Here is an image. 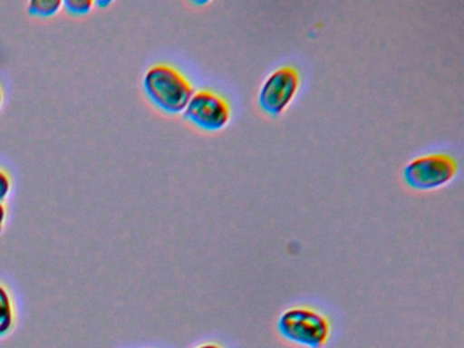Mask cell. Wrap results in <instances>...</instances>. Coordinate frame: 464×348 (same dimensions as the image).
Wrapping results in <instances>:
<instances>
[{
	"instance_id": "cell-9",
	"label": "cell",
	"mask_w": 464,
	"mask_h": 348,
	"mask_svg": "<svg viewBox=\"0 0 464 348\" xmlns=\"http://www.w3.org/2000/svg\"><path fill=\"white\" fill-rule=\"evenodd\" d=\"M10 188H12V181L6 171L0 170V203H4L5 198L9 195Z\"/></svg>"
},
{
	"instance_id": "cell-10",
	"label": "cell",
	"mask_w": 464,
	"mask_h": 348,
	"mask_svg": "<svg viewBox=\"0 0 464 348\" xmlns=\"http://www.w3.org/2000/svg\"><path fill=\"white\" fill-rule=\"evenodd\" d=\"M5 219H6V208L4 203H0V233L4 230Z\"/></svg>"
},
{
	"instance_id": "cell-6",
	"label": "cell",
	"mask_w": 464,
	"mask_h": 348,
	"mask_svg": "<svg viewBox=\"0 0 464 348\" xmlns=\"http://www.w3.org/2000/svg\"><path fill=\"white\" fill-rule=\"evenodd\" d=\"M14 325V309L6 288L0 285V337L6 336Z\"/></svg>"
},
{
	"instance_id": "cell-1",
	"label": "cell",
	"mask_w": 464,
	"mask_h": 348,
	"mask_svg": "<svg viewBox=\"0 0 464 348\" xmlns=\"http://www.w3.org/2000/svg\"><path fill=\"white\" fill-rule=\"evenodd\" d=\"M143 87L151 102L170 114L184 111L195 90L183 72L170 64H156L149 68Z\"/></svg>"
},
{
	"instance_id": "cell-4",
	"label": "cell",
	"mask_w": 464,
	"mask_h": 348,
	"mask_svg": "<svg viewBox=\"0 0 464 348\" xmlns=\"http://www.w3.org/2000/svg\"><path fill=\"white\" fill-rule=\"evenodd\" d=\"M184 117L202 130L216 132L227 127L232 119V108L224 95L210 89H202L192 95L184 109Z\"/></svg>"
},
{
	"instance_id": "cell-13",
	"label": "cell",
	"mask_w": 464,
	"mask_h": 348,
	"mask_svg": "<svg viewBox=\"0 0 464 348\" xmlns=\"http://www.w3.org/2000/svg\"><path fill=\"white\" fill-rule=\"evenodd\" d=\"M2 101H4V92H2V89H0V105H2Z\"/></svg>"
},
{
	"instance_id": "cell-11",
	"label": "cell",
	"mask_w": 464,
	"mask_h": 348,
	"mask_svg": "<svg viewBox=\"0 0 464 348\" xmlns=\"http://www.w3.org/2000/svg\"><path fill=\"white\" fill-rule=\"evenodd\" d=\"M198 348H221V347H219V345H217V344H205V345H200V347H198Z\"/></svg>"
},
{
	"instance_id": "cell-3",
	"label": "cell",
	"mask_w": 464,
	"mask_h": 348,
	"mask_svg": "<svg viewBox=\"0 0 464 348\" xmlns=\"http://www.w3.org/2000/svg\"><path fill=\"white\" fill-rule=\"evenodd\" d=\"M458 160L445 152L415 158L404 168V181L420 190L437 189L452 181L458 173Z\"/></svg>"
},
{
	"instance_id": "cell-7",
	"label": "cell",
	"mask_w": 464,
	"mask_h": 348,
	"mask_svg": "<svg viewBox=\"0 0 464 348\" xmlns=\"http://www.w3.org/2000/svg\"><path fill=\"white\" fill-rule=\"evenodd\" d=\"M62 7H63V2L61 0H34L29 3L28 10L31 15L48 18L58 14Z\"/></svg>"
},
{
	"instance_id": "cell-2",
	"label": "cell",
	"mask_w": 464,
	"mask_h": 348,
	"mask_svg": "<svg viewBox=\"0 0 464 348\" xmlns=\"http://www.w3.org/2000/svg\"><path fill=\"white\" fill-rule=\"evenodd\" d=\"M278 331L289 342L309 348H322L330 337V321L309 307H293L282 313Z\"/></svg>"
},
{
	"instance_id": "cell-12",
	"label": "cell",
	"mask_w": 464,
	"mask_h": 348,
	"mask_svg": "<svg viewBox=\"0 0 464 348\" xmlns=\"http://www.w3.org/2000/svg\"><path fill=\"white\" fill-rule=\"evenodd\" d=\"M111 5V2H105V3L97 2V5H100V7H105V5Z\"/></svg>"
},
{
	"instance_id": "cell-5",
	"label": "cell",
	"mask_w": 464,
	"mask_h": 348,
	"mask_svg": "<svg viewBox=\"0 0 464 348\" xmlns=\"http://www.w3.org/2000/svg\"><path fill=\"white\" fill-rule=\"evenodd\" d=\"M301 76L297 68L284 65L276 68L263 82L259 105L270 116H279L293 102L300 89Z\"/></svg>"
},
{
	"instance_id": "cell-8",
	"label": "cell",
	"mask_w": 464,
	"mask_h": 348,
	"mask_svg": "<svg viewBox=\"0 0 464 348\" xmlns=\"http://www.w3.org/2000/svg\"><path fill=\"white\" fill-rule=\"evenodd\" d=\"M94 3L92 0H66L63 7L72 15H85L93 8Z\"/></svg>"
}]
</instances>
